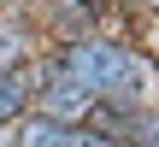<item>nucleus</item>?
Masks as SVG:
<instances>
[{
  "instance_id": "obj_1",
  "label": "nucleus",
  "mask_w": 159,
  "mask_h": 147,
  "mask_svg": "<svg viewBox=\"0 0 159 147\" xmlns=\"http://www.w3.org/2000/svg\"><path fill=\"white\" fill-rule=\"evenodd\" d=\"M71 77L94 94V88H106V94H130L136 88V59L124 53V47H106V41H77L71 47Z\"/></svg>"
},
{
  "instance_id": "obj_2",
  "label": "nucleus",
  "mask_w": 159,
  "mask_h": 147,
  "mask_svg": "<svg viewBox=\"0 0 159 147\" xmlns=\"http://www.w3.org/2000/svg\"><path fill=\"white\" fill-rule=\"evenodd\" d=\"M89 112H94V100H89V88H83L77 77H59V82H47V94H41V118L65 124V118H89Z\"/></svg>"
},
{
  "instance_id": "obj_3",
  "label": "nucleus",
  "mask_w": 159,
  "mask_h": 147,
  "mask_svg": "<svg viewBox=\"0 0 159 147\" xmlns=\"http://www.w3.org/2000/svg\"><path fill=\"white\" fill-rule=\"evenodd\" d=\"M24 94H30V77H0V124L24 106Z\"/></svg>"
},
{
  "instance_id": "obj_4",
  "label": "nucleus",
  "mask_w": 159,
  "mask_h": 147,
  "mask_svg": "<svg viewBox=\"0 0 159 147\" xmlns=\"http://www.w3.org/2000/svg\"><path fill=\"white\" fill-rule=\"evenodd\" d=\"M59 141H65V130H59L53 118H35V124L24 130V141H18V147H59Z\"/></svg>"
},
{
  "instance_id": "obj_5",
  "label": "nucleus",
  "mask_w": 159,
  "mask_h": 147,
  "mask_svg": "<svg viewBox=\"0 0 159 147\" xmlns=\"http://www.w3.org/2000/svg\"><path fill=\"white\" fill-rule=\"evenodd\" d=\"M18 53H24V29L18 24H0V71L18 65Z\"/></svg>"
},
{
  "instance_id": "obj_6",
  "label": "nucleus",
  "mask_w": 159,
  "mask_h": 147,
  "mask_svg": "<svg viewBox=\"0 0 159 147\" xmlns=\"http://www.w3.org/2000/svg\"><path fill=\"white\" fill-rule=\"evenodd\" d=\"M59 147H106V141H94V136H65Z\"/></svg>"
},
{
  "instance_id": "obj_7",
  "label": "nucleus",
  "mask_w": 159,
  "mask_h": 147,
  "mask_svg": "<svg viewBox=\"0 0 159 147\" xmlns=\"http://www.w3.org/2000/svg\"><path fill=\"white\" fill-rule=\"evenodd\" d=\"M0 147H12V141H6V136H0Z\"/></svg>"
}]
</instances>
